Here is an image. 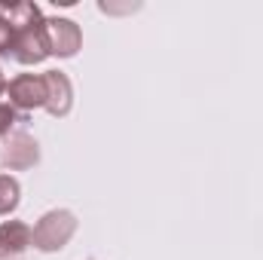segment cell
<instances>
[{"label":"cell","mask_w":263,"mask_h":260,"mask_svg":"<svg viewBox=\"0 0 263 260\" xmlns=\"http://www.w3.org/2000/svg\"><path fill=\"white\" fill-rule=\"evenodd\" d=\"M77 233V217L67 208H52L34 224V248L43 254L62 251Z\"/></svg>","instance_id":"cell-2"},{"label":"cell","mask_w":263,"mask_h":260,"mask_svg":"<svg viewBox=\"0 0 263 260\" xmlns=\"http://www.w3.org/2000/svg\"><path fill=\"white\" fill-rule=\"evenodd\" d=\"M46 40H49V55L59 59H73L83 46V31L73 18H46Z\"/></svg>","instance_id":"cell-4"},{"label":"cell","mask_w":263,"mask_h":260,"mask_svg":"<svg viewBox=\"0 0 263 260\" xmlns=\"http://www.w3.org/2000/svg\"><path fill=\"white\" fill-rule=\"evenodd\" d=\"M34 245V230L25 220H3L0 224V257H18Z\"/></svg>","instance_id":"cell-7"},{"label":"cell","mask_w":263,"mask_h":260,"mask_svg":"<svg viewBox=\"0 0 263 260\" xmlns=\"http://www.w3.org/2000/svg\"><path fill=\"white\" fill-rule=\"evenodd\" d=\"M15 123H18V110L9 101H0V138H9Z\"/></svg>","instance_id":"cell-9"},{"label":"cell","mask_w":263,"mask_h":260,"mask_svg":"<svg viewBox=\"0 0 263 260\" xmlns=\"http://www.w3.org/2000/svg\"><path fill=\"white\" fill-rule=\"evenodd\" d=\"M12 52V25L6 18V9L0 3V55H9Z\"/></svg>","instance_id":"cell-10"},{"label":"cell","mask_w":263,"mask_h":260,"mask_svg":"<svg viewBox=\"0 0 263 260\" xmlns=\"http://www.w3.org/2000/svg\"><path fill=\"white\" fill-rule=\"evenodd\" d=\"M6 92V77H3V70H0V95Z\"/></svg>","instance_id":"cell-11"},{"label":"cell","mask_w":263,"mask_h":260,"mask_svg":"<svg viewBox=\"0 0 263 260\" xmlns=\"http://www.w3.org/2000/svg\"><path fill=\"white\" fill-rule=\"evenodd\" d=\"M6 18L12 25V59L18 65H40L49 59V40H46V18L37 3L31 0H15L3 3Z\"/></svg>","instance_id":"cell-1"},{"label":"cell","mask_w":263,"mask_h":260,"mask_svg":"<svg viewBox=\"0 0 263 260\" xmlns=\"http://www.w3.org/2000/svg\"><path fill=\"white\" fill-rule=\"evenodd\" d=\"M0 260H3V257H0Z\"/></svg>","instance_id":"cell-12"},{"label":"cell","mask_w":263,"mask_h":260,"mask_svg":"<svg viewBox=\"0 0 263 260\" xmlns=\"http://www.w3.org/2000/svg\"><path fill=\"white\" fill-rule=\"evenodd\" d=\"M43 83H46V110L52 117H67L70 107H73V86H70L67 73H62V70H46L43 73Z\"/></svg>","instance_id":"cell-6"},{"label":"cell","mask_w":263,"mask_h":260,"mask_svg":"<svg viewBox=\"0 0 263 260\" xmlns=\"http://www.w3.org/2000/svg\"><path fill=\"white\" fill-rule=\"evenodd\" d=\"M6 95L9 104L15 110H37L46 107V83L43 73H18L6 83Z\"/></svg>","instance_id":"cell-3"},{"label":"cell","mask_w":263,"mask_h":260,"mask_svg":"<svg viewBox=\"0 0 263 260\" xmlns=\"http://www.w3.org/2000/svg\"><path fill=\"white\" fill-rule=\"evenodd\" d=\"M37 159H40V150H37V141H34L31 135L15 132V135L6 138V147H3V153H0V162H3L6 169L22 172V169L37 165Z\"/></svg>","instance_id":"cell-5"},{"label":"cell","mask_w":263,"mask_h":260,"mask_svg":"<svg viewBox=\"0 0 263 260\" xmlns=\"http://www.w3.org/2000/svg\"><path fill=\"white\" fill-rule=\"evenodd\" d=\"M18 199H22V187L12 175H0V217L12 214L18 208Z\"/></svg>","instance_id":"cell-8"}]
</instances>
